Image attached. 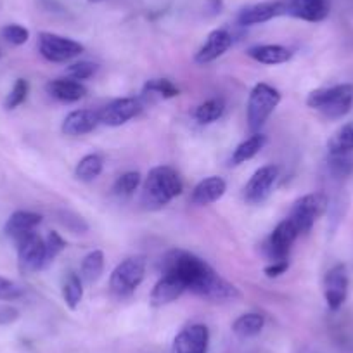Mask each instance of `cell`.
<instances>
[{
  "instance_id": "cell-28",
  "label": "cell",
  "mask_w": 353,
  "mask_h": 353,
  "mask_svg": "<svg viewBox=\"0 0 353 353\" xmlns=\"http://www.w3.org/2000/svg\"><path fill=\"white\" fill-rule=\"evenodd\" d=\"M103 168L104 161L99 154H87L78 161L77 168H74V176L78 181L92 182L103 173Z\"/></svg>"
},
{
  "instance_id": "cell-37",
  "label": "cell",
  "mask_w": 353,
  "mask_h": 353,
  "mask_svg": "<svg viewBox=\"0 0 353 353\" xmlns=\"http://www.w3.org/2000/svg\"><path fill=\"white\" fill-rule=\"evenodd\" d=\"M23 296V288L14 281L0 276V301H12Z\"/></svg>"
},
{
  "instance_id": "cell-25",
  "label": "cell",
  "mask_w": 353,
  "mask_h": 353,
  "mask_svg": "<svg viewBox=\"0 0 353 353\" xmlns=\"http://www.w3.org/2000/svg\"><path fill=\"white\" fill-rule=\"evenodd\" d=\"M265 327V317L256 312H250V314H243L237 317L232 324L234 334L239 338H253V336L260 334L261 329Z\"/></svg>"
},
{
  "instance_id": "cell-7",
  "label": "cell",
  "mask_w": 353,
  "mask_h": 353,
  "mask_svg": "<svg viewBox=\"0 0 353 353\" xmlns=\"http://www.w3.org/2000/svg\"><path fill=\"white\" fill-rule=\"evenodd\" d=\"M39 50L42 57L50 63H66L80 56L83 52V46L68 37L42 32L39 35Z\"/></svg>"
},
{
  "instance_id": "cell-41",
  "label": "cell",
  "mask_w": 353,
  "mask_h": 353,
  "mask_svg": "<svg viewBox=\"0 0 353 353\" xmlns=\"http://www.w3.org/2000/svg\"><path fill=\"white\" fill-rule=\"evenodd\" d=\"M212 11V14H219L222 11V0H208V4H206Z\"/></svg>"
},
{
  "instance_id": "cell-39",
  "label": "cell",
  "mask_w": 353,
  "mask_h": 353,
  "mask_svg": "<svg viewBox=\"0 0 353 353\" xmlns=\"http://www.w3.org/2000/svg\"><path fill=\"white\" fill-rule=\"evenodd\" d=\"M290 269V261L284 260V261H272L269 267H265L263 274L269 279H274V277H281L283 274H286V270Z\"/></svg>"
},
{
  "instance_id": "cell-14",
  "label": "cell",
  "mask_w": 353,
  "mask_h": 353,
  "mask_svg": "<svg viewBox=\"0 0 353 353\" xmlns=\"http://www.w3.org/2000/svg\"><path fill=\"white\" fill-rule=\"evenodd\" d=\"M331 12V0H290L286 14L308 23L324 21Z\"/></svg>"
},
{
  "instance_id": "cell-2",
  "label": "cell",
  "mask_w": 353,
  "mask_h": 353,
  "mask_svg": "<svg viewBox=\"0 0 353 353\" xmlns=\"http://www.w3.org/2000/svg\"><path fill=\"white\" fill-rule=\"evenodd\" d=\"M181 176L172 166H154L145 176L142 185V205L148 210H159L168 205L172 199L182 194Z\"/></svg>"
},
{
  "instance_id": "cell-19",
  "label": "cell",
  "mask_w": 353,
  "mask_h": 353,
  "mask_svg": "<svg viewBox=\"0 0 353 353\" xmlns=\"http://www.w3.org/2000/svg\"><path fill=\"white\" fill-rule=\"evenodd\" d=\"M227 191V182L222 176H208L199 182L191 194V203L196 206H208L219 201Z\"/></svg>"
},
{
  "instance_id": "cell-17",
  "label": "cell",
  "mask_w": 353,
  "mask_h": 353,
  "mask_svg": "<svg viewBox=\"0 0 353 353\" xmlns=\"http://www.w3.org/2000/svg\"><path fill=\"white\" fill-rule=\"evenodd\" d=\"M99 123L101 121L97 111L77 110L71 111V113L64 118L61 130H63L64 135H70V137H80V135L90 134Z\"/></svg>"
},
{
  "instance_id": "cell-31",
  "label": "cell",
  "mask_w": 353,
  "mask_h": 353,
  "mask_svg": "<svg viewBox=\"0 0 353 353\" xmlns=\"http://www.w3.org/2000/svg\"><path fill=\"white\" fill-rule=\"evenodd\" d=\"M141 173L139 172H127L117 179L113 185V192L117 196H130L141 185Z\"/></svg>"
},
{
  "instance_id": "cell-33",
  "label": "cell",
  "mask_w": 353,
  "mask_h": 353,
  "mask_svg": "<svg viewBox=\"0 0 353 353\" xmlns=\"http://www.w3.org/2000/svg\"><path fill=\"white\" fill-rule=\"evenodd\" d=\"M99 70L96 63H90V61H78V63H73L71 66H68L66 74L73 80H87V78L94 77L96 71Z\"/></svg>"
},
{
  "instance_id": "cell-24",
  "label": "cell",
  "mask_w": 353,
  "mask_h": 353,
  "mask_svg": "<svg viewBox=\"0 0 353 353\" xmlns=\"http://www.w3.org/2000/svg\"><path fill=\"white\" fill-rule=\"evenodd\" d=\"M104 272V253L101 250H94L81 260L80 277L88 284H94L101 279Z\"/></svg>"
},
{
  "instance_id": "cell-38",
  "label": "cell",
  "mask_w": 353,
  "mask_h": 353,
  "mask_svg": "<svg viewBox=\"0 0 353 353\" xmlns=\"http://www.w3.org/2000/svg\"><path fill=\"white\" fill-rule=\"evenodd\" d=\"M59 216H61V219H59L61 222H63L64 225H66V229H70L71 232L80 234V232H85V230L88 229V225L83 222V219H81V216H78V215H74V213L61 212Z\"/></svg>"
},
{
  "instance_id": "cell-10",
  "label": "cell",
  "mask_w": 353,
  "mask_h": 353,
  "mask_svg": "<svg viewBox=\"0 0 353 353\" xmlns=\"http://www.w3.org/2000/svg\"><path fill=\"white\" fill-rule=\"evenodd\" d=\"M142 110H144V104H142L141 99L121 97V99L111 101L108 106H104L97 113H99V121L106 127H121L127 121L139 117Z\"/></svg>"
},
{
  "instance_id": "cell-5",
  "label": "cell",
  "mask_w": 353,
  "mask_h": 353,
  "mask_svg": "<svg viewBox=\"0 0 353 353\" xmlns=\"http://www.w3.org/2000/svg\"><path fill=\"white\" fill-rule=\"evenodd\" d=\"M145 277V256L135 254V256L125 258L117 269L111 272L110 288L117 296H130L135 290L142 284Z\"/></svg>"
},
{
  "instance_id": "cell-3",
  "label": "cell",
  "mask_w": 353,
  "mask_h": 353,
  "mask_svg": "<svg viewBox=\"0 0 353 353\" xmlns=\"http://www.w3.org/2000/svg\"><path fill=\"white\" fill-rule=\"evenodd\" d=\"M307 106L317 110L329 120L346 117L353 106V85L341 83L327 88H317L308 94Z\"/></svg>"
},
{
  "instance_id": "cell-20",
  "label": "cell",
  "mask_w": 353,
  "mask_h": 353,
  "mask_svg": "<svg viewBox=\"0 0 353 353\" xmlns=\"http://www.w3.org/2000/svg\"><path fill=\"white\" fill-rule=\"evenodd\" d=\"M46 90L54 99L63 101V103H77V101L83 99L85 94H87V87L81 81L73 80V78H56V80H50L46 85Z\"/></svg>"
},
{
  "instance_id": "cell-36",
  "label": "cell",
  "mask_w": 353,
  "mask_h": 353,
  "mask_svg": "<svg viewBox=\"0 0 353 353\" xmlns=\"http://www.w3.org/2000/svg\"><path fill=\"white\" fill-rule=\"evenodd\" d=\"M46 241V263H52L56 260V256L59 253H63L64 248H66V241L59 236L57 232H49Z\"/></svg>"
},
{
  "instance_id": "cell-26",
  "label": "cell",
  "mask_w": 353,
  "mask_h": 353,
  "mask_svg": "<svg viewBox=\"0 0 353 353\" xmlns=\"http://www.w3.org/2000/svg\"><path fill=\"white\" fill-rule=\"evenodd\" d=\"M223 113H225V103H223V99L222 97H213V99L205 101V103L196 108L194 118L198 123L210 125L220 120L223 117Z\"/></svg>"
},
{
  "instance_id": "cell-30",
  "label": "cell",
  "mask_w": 353,
  "mask_h": 353,
  "mask_svg": "<svg viewBox=\"0 0 353 353\" xmlns=\"http://www.w3.org/2000/svg\"><path fill=\"white\" fill-rule=\"evenodd\" d=\"M144 94H152V96H159L163 99H172V97L179 96L181 90L166 78H154L144 85Z\"/></svg>"
},
{
  "instance_id": "cell-1",
  "label": "cell",
  "mask_w": 353,
  "mask_h": 353,
  "mask_svg": "<svg viewBox=\"0 0 353 353\" xmlns=\"http://www.w3.org/2000/svg\"><path fill=\"white\" fill-rule=\"evenodd\" d=\"M161 274L175 276L184 283L185 290L213 303H225L241 298V291L234 284L222 279L205 260L189 251H168L161 260Z\"/></svg>"
},
{
  "instance_id": "cell-21",
  "label": "cell",
  "mask_w": 353,
  "mask_h": 353,
  "mask_svg": "<svg viewBox=\"0 0 353 353\" xmlns=\"http://www.w3.org/2000/svg\"><path fill=\"white\" fill-rule=\"evenodd\" d=\"M42 223V215L33 212H25V210H19V212H14L11 216H9L8 223L4 227L6 236L11 237L12 241L21 239L23 236L30 232H35L37 227Z\"/></svg>"
},
{
  "instance_id": "cell-32",
  "label": "cell",
  "mask_w": 353,
  "mask_h": 353,
  "mask_svg": "<svg viewBox=\"0 0 353 353\" xmlns=\"http://www.w3.org/2000/svg\"><path fill=\"white\" fill-rule=\"evenodd\" d=\"M28 90H30L28 81L23 80V78L16 80L14 87L11 88V92L8 94V97H6L4 101L6 110H14V108L21 106V104L25 103L26 96H28Z\"/></svg>"
},
{
  "instance_id": "cell-6",
  "label": "cell",
  "mask_w": 353,
  "mask_h": 353,
  "mask_svg": "<svg viewBox=\"0 0 353 353\" xmlns=\"http://www.w3.org/2000/svg\"><path fill=\"white\" fill-rule=\"evenodd\" d=\"M325 206H327V198L324 194H321V192L307 194L294 201L288 219L294 223L301 236V234L310 232L319 216L325 212Z\"/></svg>"
},
{
  "instance_id": "cell-13",
  "label": "cell",
  "mask_w": 353,
  "mask_h": 353,
  "mask_svg": "<svg viewBox=\"0 0 353 353\" xmlns=\"http://www.w3.org/2000/svg\"><path fill=\"white\" fill-rule=\"evenodd\" d=\"M210 345V331L203 324H192L182 329L173 339L172 353H206Z\"/></svg>"
},
{
  "instance_id": "cell-9",
  "label": "cell",
  "mask_w": 353,
  "mask_h": 353,
  "mask_svg": "<svg viewBox=\"0 0 353 353\" xmlns=\"http://www.w3.org/2000/svg\"><path fill=\"white\" fill-rule=\"evenodd\" d=\"M16 248H18V263L21 272L32 274L47 267L46 241L37 232H30L16 241Z\"/></svg>"
},
{
  "instance_id": "cell-29",
  "label": "cell",
  "mask_w": 353,
  "mask_h": 353,
  "mask_svg": "<svg viewBox=\"0 0 353 353\" xmlns=\"http://www.w3.org/2000/svg\"><path fill=\"white\" fill-rule=\"evenodd\" d=\"M63 298L68 308L77 310L78 305L81 303V298H83V281H81V277H78L73 272L68 274V279L64 281L63 286Z\"/></svg>"
},
{
  "instance_id": "cell-40",
  "label": "cell",
  "mask_w": 353,
  "mask_h": 353,
  "mask_svg": "<svg viewBox=\"0 0 353 353\" xmlns=\"http://www.w3.org/2000/svg\"><path fill=\"white\" fill-rule=\"evenodd\" d=\"M19 317V312L16 308L8 307V305H0V324H11Z\"/></svg>"
},
{
  "instance_id": "cell-8",
  "label": "cell",
  "mask_w": 353,
  "mask_h": 353,
  "mask_svg": "<svg viewBox=\"0 0 353 353\" xmlns=\"http://www.w3.org/2000/svg\"><path fill=\"white\" fill-rule=\"evenodd\" d=\"M300 232L290 219H284L276 229L272 230L263 243V253L270 261H284L290 258L291 248L298 239Z\"/></svg>"
},
{
  "instance_id": "cell-34",
  "label": "cell",
  "mask_w": 353,
  "mask_h": 353,
  "mask_svg": "<svg viewBox=\"0 0 353 353\" xmlns=\"http://www.w3.org/2000/svg\"><path fill=\"white\" fill-rule=\"evenodd\" d=\"M2 39L6 42L12 43V46H23V43L28 42L30 32L21 25H8L2 28Z\"/></svg>"
},
{
  "instance_id": "cell-11",
  "label": "cell",
  "mask_w": 353,
  "mask_h": 353,
  "mask_svg": "<svg viewBox=\"0 0 353 353\" xmlns=\"http://www.w3.org/2000/svg\"><path fill=\"white\" fill-rule=\"evenodd\" d=\"M277 176H279V168L274 165H267L258 168L251 175L248 184L244 185V199L250 205H260L265 199L269 198L272 192L274 184H276Z\"/></svg>"
},
{
  "instance_id": "cell-23",
  "label": "cell",
  "mask_w": 353,
  "mask_h": 353,
  "mask_svg": "<svg viewBox=\"0 0 353 353\" xmlns=\"http://www.w3.org/2000/svg\"><path fill=\"white\" fill-rule=\"evenodd\" d=\"M265 144H267V137H265L263 134H260V132H258V134H253L251 137H248L246 141H243L236 149H234L232 156H230V165L239 166L243 165V163L250 161L251 158H254V156L265 148Z\"/></svg>"
},
{
  "instance_id": "cell-12",
  "label": "cell",
  "mask_w": 353,
  "mask_h": 353,
  "mask_svg": "<svg viewBox=\"0 0 353 353\" xmlns=\"http://www.w3.org/2000/svg\"><path fill=\"white\" fill-rule=\"evenodd\" d=\"M324 298L329 310L336 312L343 307L348 296V272L343 263L334 265L324 276Z\"/></svg>"
},
{
  "instance_id": "cell-15",
  "label": "cell",
  "mask_w": 353,
  "mask_h": 353,
  "mask_svg": "<svg viewBox=\"0 0 353 353\" xmlns=\"http://www.w3.org/2000/svg\"><path fill=\"white\" fill-rule=\"evenodd\" d=\"M286 14V4L284 2H260V4L246 6L237 14V23L241 26H254L267 23L270 19Z\"/></svg>"
},
{
  "instance_id": "cell-4",
  "label": "cell",
  "mask_w": 353,
  "mask_h": 353,
  "mask_svg": "<svg viewBox=\"0 0 353 353\" xmlns=\"http://www.w3.org/2000/svg\"><path fill=\"white\" fill-rule=\"evenodd\" d=\"M281 103V92L267 83L254 85L248 99V127L253 134L261 130Z\"/></svg>"
},
{
  "instance_id": "cell-27",
  "label": "cell",
  "mask_w": 353,
  "mask_h": 353,
  "mask_svg": "<svg viewBox=\"0 0 353 353\" xmlns=\"http://www.w3.org/2000/svg\"><path fill=\"white\" fill-rule=\"evenodd\" d=\"M329 154L331 156H346L353 151V123L345 125L334 132L327 142Z\"/></svg>"
},
{
  "instance_id": "cell-22",
  "label": "cell",
  "mask_w": 353,
  "mask_h": 353,
  "mask_svg": "<svg viewBox=\"0 0 353 353\" xmlns=\"http://www.w3.org/2000/svg\"><path fill=\"white\" fill-rule=\"evenodd\" d=\"M248 56L254 59L260 64H267V66H276V64H284L293 57L288 47L274 46V43H267V46H254L248 49Z\"/></svg>"
},
{
  "instance_id": "cell-16",
  "label": "cell",
  "mask_w": 353,
  "mask_h": 353,
  "mask_svg": "<svg viewBox=\"0 0 353 353\" xmlns=\"http://www.w3.org/2000/svg\"><path fill=\"white\" fill-rule=\"evenodd\" d=\"M230 46H232V35L227 30H213L206 37L205 43L196 52L194 61L198 64H201V66L213 63L219 57H222L230 49Z\"/></svg>"
},
{
  "instance_id": "cell-35",
  "label": "cell",
  "mask_w": 353,
  "mask_h": 353,
  "mask_svg": "<svg viewBox=\"0 0 353 353\" xmlns=\"http://www.w3.org/2000/svg\"><path fill=\"white\" fill-rule=\"evenodd\" d=\"M329 170H331L332 175L339 176H350L353 173V159L350 158V154L346 156H331L329 159Z\"/></svg>"
},
{
  "instance_id": "cell-18",
  "label": "cell",
  "mask_w": 353,
  "mask_h": 353,
  "mask_svg": "<svg viewBox=\"0 0 353 353\" xmlns=\"http://www.w3.org/2000/svg\"><path fill=\"white\" fill-rule=\"evenodd\" d=\"M185 286L181 279L170 274H163L161 279L156 283L151 291V305L152 307H165V305L176 301L185 293Z\"/></svg>"
}]
</instances>
